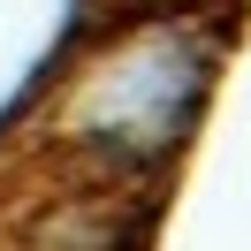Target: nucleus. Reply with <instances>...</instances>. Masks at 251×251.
Segmentation results:
<instances>
[{"label": "nucleus", "instance_id": "obj_2", "mask_svg": "<svg viewBox=\"0 0 251 251\" xmlns=\"http://www.w3.org/2000/svg\"><path fill=\"white\" fill-rule=\"evenodd\" d=\"M213 0H129V16H205Z\"/></svg>", "mask_w": 251, "mask_h": 251}, {"label": "nucleus", "instance_id": "obj_1", "mask_svg": "<svg viewBox=\"0 0 251 251\" xmlns=\"http://www.w3.org/2000/svg\"><path fill=\"white\" fill-rule=\"evenodd\" d=\"M221 76L205 16H114L53 84L46 137L99 183H145L190 145Z\"/></svg>", "mask_w": 251, "mask_h": 251}]
</instances>
